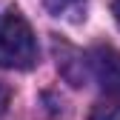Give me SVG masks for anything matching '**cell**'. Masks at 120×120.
<instances>
[{
	"label": "cell",
	"mask_w": 120,
	"mask_h": 120,
	"mask_svg": "<svg viewBox=\"0 0 120 120\" xmlns=\"http://www.w3.org/2000/svg\"><path fill=\"white\" fill-rule=\"evenodd\" d=\"M89 120H120V97L117 94H106V100H97L92 106Z\"/></svg>",
	"instance_id": "obj_3"
},
{
	"label": "cell",
	"mask_w": 120,
	"mask_h": 120,
	"mask_svg": "<svg viewBox=\"0 0 120 120\" xmlns=\"http://www.w3.org/2000/svg\"><path fill=\"white\" fill-rule=\"evenodd\" d=\"M6 103H9V92H6V86H0V112L6 109Z\"/></svg>",
	"instance_id": "obj_6"
},
{
	"label": "cell",
	"mask_w": 120,
	"mask_h": 120,
	"mask_svg": "<svg viewBox=\"0 0 120 120\" xmlns=\"http://www.w3.org/2000/svg\"><path fill=\"white\" fill-rule=\"evenodd\" d=\"M37 63V43L29 20L17 9L0 11V69H32Z\"/></svg>",
	"instance_id": "obj_1"
},
{
	"label": "cell",
	"mask_w": 120,
	"mask_h": 120,
	"mask_svg": "<svg viewBox=\"0 0 120 120\" xmlns=\"http://www.w3.org/2000/svg\"><path fill=\"white\" fill-rule=\"evenodd\" d=\"M112 14H114V23L120 26V0H112Z\"/></svg>",
	"instance_id": "obj_5"
},
{
	"label": "cell",
	"mask_w": 120,
	"mask_h": 120,
	"mask_svg": "<svg viewBox=\"0 0 120 120\" xmlns=\"http://www.w3.org/2000/svg\"><path fill=\"white\" fill-rule=\"evenodd\" d=\"M43 3L54 17H71L86 6V0H43Z\"/></svg>",
	"instance_id": "obj_4"
},
{
	"label": "cell",
	"mask_w": 120,
	"mask_h": 120,
	"mask_svg": "<svg viewBox=\"0 0 120 120\" xmlns=\"http://www.w3.org/2000/svg\"><path fill=\"white\" fill-rule=\"evenodd\" d=\"M94 80L103 86L106 94H117L120 97V52L117 49H94L89 57Z\"/></svg>",
	"instance_id": "obj_2"
}]
</instances>
